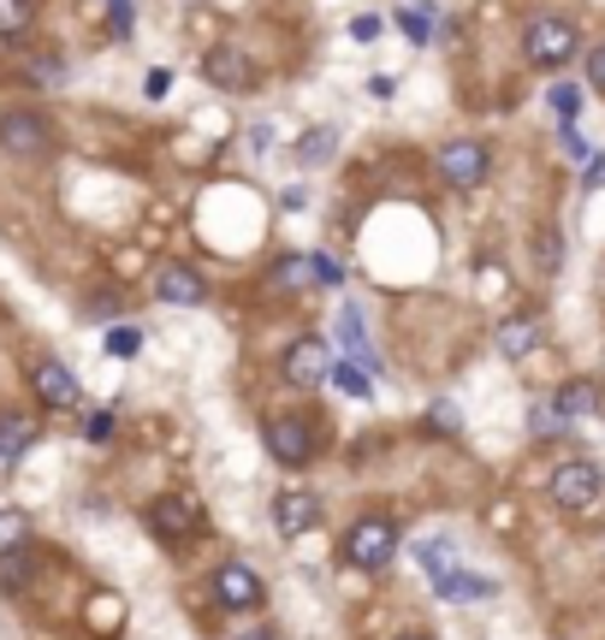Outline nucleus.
<instances>
[{
	"label": "nucleus",
	"mask_w": 605,
	"mask_h": 640,
	"mask_svg": "<svg viewBox=\"0 0 605 640\" xmlns=\"http://www.w3.org/2000/svg\"><path fill=\"white\" fill-rule=\"evenodd\" d=\"M397 558V528L386 522V516H362V522L344 534V563L369 569V576H380Z\"/></svg>",
	"instance_id": "nucleus-1"
},
{
	"label": "nucleus",
	"mask_w": 605,
	"mask_h": 640,
	"mask_svg": "<svg viewBox=\"0 0 605 640\" xmlns=\"http://www.w3.org/2000/svg\"><path fill=\"white\" fill-rule=\"evenodd\" d=\"M576 48H582V30L569 24V19H552V12L523 30V54H528L534 65H569Z\"/></svg>",
	"instance_id": "nucleus-2"
},
{
	"label": "nucleus",
	"mask_w": 605,
	"mask_h": 640,
	"mask_svg": "<svg viewBox=\"0 0 605 640\" xmlns=\"http://www.w3.org/2000/svg\"><path fill=\"white\" fill-rule=\"evenodd\" d=\"M262 445L273 463H285V469H303L309 457H315V427L303 421V415H273L262 427Z\"/></svg>",
	"instance_id": "nucleus-3"
},
{
	"label": "nucleus",
	"mask_w": 605,
	"mask_h": 640,
	"mask_svg": "<svg viewBox=\"0 0 605 640\" xmlns=\"http://www.w3.org/2000/svg\"><path fill=\"white\" fill-rule=\"evenodd\" d=\"M434 166H440V179L452 190H481V184H487V172H493V161H487V149H481V143H445Z\"/></svg>",
	"instance_id": "nucleus-4"
},
{
	"label": "nucleus",
	"mask_w": 605,
	"mask_h": 640,
	"mask_svg": "<svg viewBox=\"0 0 605 640\" xmlns=\"http://www.w3.org/2000/svg\"><path fill=\"white\" fill-rule=\"evenodd\" d=\"M605 492V480L594 463H558V475H552V498H558V510H587L594 498Z\"/></svg>",
	"instance_id": "nucleus-5"
},
{
	"label": "nucleus",
	"mask_w": 605,
	"mask_h": 640,
	"mask_svg": "<svg viewBox=\"0 0 605 640\" xmlns=\"http://www.w3.org/2000/svg\"><path fill=\"white\" fill-rule=\"evenodd\" d=\"M333 344L326 338H298L285 351V379L291 386H326V374H333Z\"/></svg>",
	"instance_id": "nucleus-6"
},
{
	"label": "nucleus",
	"mask_w": 605,
	"mask_h": 640,
	"mask_svg": "<svg viewBox=\"0 0 605 640\" xmlns=\"http://www.w3.org/2000/svg\"><path fill=\"white\" fill-rule=\"evenodd\" d=\"M214 599L226 605V611H255V605L268 599V587L250 563H220L214 569Z\"/></svg>",
	"instance_id": "nucleus-7"
},
{
	"label": "nucleus",
	"mask_w": 605,
	"mask_h": 640,
	"mask_svg": "<svg viewBox=\"0 0 605 640\" xmlns=\"http://www.w3.org/2000/svg\"><path fill=\"white\" fill-rule=\"evenodd\" d=\"M0 149L19 154V161H37V154H48L42 113H0Z\"/></svg>",
	"instance_id": "nucleus-8"
},
{
	"label": "nucleus",
	"mask_w": 605,
	"mask_h": 640,
	"mask_svg": "<svg viewBox=\"0 0 605 640\" xmlns=\"http://www.w3.org/2000/svg\"><path fill=\"white\" fill-rule=\"evenodd\" d=\"M149 522H154L161 540H190V534L202 528V510L190 505L184 492H161V498H154V510H149Z\"/></svg>",
	"instance_id": "nucleus-9"
},
{
	"label": "nucleus",
	"mask_w": 605,
	"mask_h": 640,
	"mask_svg": "<svg viewBox=\"0 0 605 640\" xmlns=\"http://www.w3.org/2000/svg\"><path fill=\"white\" fill-rule=\"evenodd\" d=\"M30 386H37V397H42L48 409H72V404H78V379H72V368L54 362V356L30 362Z\"/></svg>",
	"instance_id": "nucleus-10"
},
{
	"label": "nucleus",
	"mask_w": 605,
	"mask_h": 640,
	"mask_svg": "<svg viewBox=\"0 0 605 640\" xmlns=\"http://www.w3.org/2000/svg\"><path fill=\"white\" fill-rule=\"evenodd\" d=\"M154 297H161V303H172V308H196L202 297H209V285H202V273H196V267L167 262L161 273H154Z\"/></svg>",
	"instance_id": "nucleus-11"
},
{
	"label": "nucleus",
	"mask_w": 605,
	"mask_h": 640,
	"mask_svg": "<svg viewBox=\"0 0 605 640\" xmlns=\"http://www.w3.org/2000/svg\"><path fill=\"white\" fill-rule=\"evenodd\" d=\"M321 522V498L315 492H280L273 498V528H280V540H298V534H309Z\"/></svg>",
	"instance_id": "nucleus-12"
},
{
	"label": "nucleus",
	"mask_w": 605,
	"mask_h": 640,
	"mask_svg": "<svg viewBox=\"0 0 605 640\" xmlns=\"http://www.w3.org/2000/svg\"><path fill=\"white\" fill-rule=\"evenodd\" d=\"M434 593L445 605H487V599H498V581L493 576H475V569H452V576L434 581Z\"/></svg>",
	"instance_id": "nucleus-13"
},
{
	"label": "nucleus",
	"mask_w": 605,
	"mask_h": 640,
	"mask_svg": "<svg viewBox=\"0 0 605 640\" xmlns=\"http://www.w3.org/2000/svg\"><path fill=\"white\" fill-rule=\"evenodd\" d=\"M576 415H599V386L594 379H569L552 392V421H576Z\"/></svg>",
	"instance_id": "nucleus-14"
},
{
	"label": "nucleus",
	"mask_w": 605,
	"mask_h": 640,
	"mask_svg": "<svg viewBox=\"0 0 605 640\" xmlns=\"http://www.w3.org/2000/svg\"><path fill=\"white\" fill-rule=\"evenodd\" d=\"M202 78H209V83H220V90H250V83H255L250 60L238 54V48H214V54H209V65H202Z\"/></svg>",
	"instance_id": "nucleus-15"
},
{
	"label": "nucleus",
	"mask_w": 605,
	"mask_h": 640,
	"mask_svg": "<svg viewBox=\"0 0 605 640\" xmlns=\"http://www.w3.org/2000/svg\"><path fill=\"white\" fill-rule=\"evenodd\" d=\"M339 344H344V356H351V362H362V368H380V356H374L369 333H362L356 308H344V315H339Z\"/></svg>",
	"instance_id": "nucleus-16"
},
{
	"label": "nucleus",
	"mask_w": 605,
	"mask_h": 640,
	"mask_svg": "<svg viewBox=\"0 0 605 640\" xmlns=\"http://www.w3.org/2000/svg\"><path fill=\"white\" fill-rule=\"evenodd\" d=\"M30 445H37V421L30 415H0V463L24 457Z\"/></svg>",
	"instance_id": "nucleus-17"
},
{
	"label": "nucleus",
	"mask_w": 605,
	"mask_h": 640,
	"mask_svg": "<svg viewBox=\"0 0 605 640\" xmlns=\"http://www.w3.org/2000/svg\"><path fill=\"white\" fill-rule=\"evenodd\" d=\"M534 344H541V321H534V315H516V321L498 326V351H505L511 362H516V356H528Z\"/></svg>",
	"instance_id": "nucleus-18"
},
{
	"label": "nucleus",
	"mask_w": 605,
	"mask_h": 640,
	"mask_svg": "<svg viewBox=\"0 0 605 640\" xmlns=\"http://www.w3.org/2000/svg\"><path fill=\"white\" fill-rule=\"evenodd\" d=\"M434 19H440V12H434V0H410V7H397V30H404V37L410 42H434Z\"/></svg>",
	"instance_id": "nucleus-19"
},
{
	"label": "nucleus",
	"mask_w": 605,
	"mask_h": 640,
	"mask_svg": "<svg viewBox=\"0 0 605 640\" xmlns=\"http://www.w3.org/2000/svg\"><path fill=\"white\" fill-rule=\"evenodd\" d=\"M333 149H339V131H333V125H315V131H303L298 161H303V166H326V161H333Z\"/></svg>",
	"instance_id": "nucleus-20"
},
{
	"label": "nucleus",
	"mask_w": 605,
	"mask_h": 640,
	"mask_svg": "<svg viewBox=\"0 0 605 640\" xmlns=\"http://www.w3.org/2000/svg\"><path fill=\"white\" fill-rule=\"evenodd\" d=\"M416 558H422V569H427V576H452V569H457V546L452 540H427V546H416Z\"/></svg>",
	"instance_id": "nucleus-21"
},
{
	"label": "nucleus",
	"mask_w": 605,
	"mask_h": 640,
	"mask_svg": "<svg viewBox=\"0 0 605 640\" xmlns=\"http://www.w3.org/2000/svg\"><path fill=\"white\" fill-rule=\"evenodd\" d=\"M37 19V0H0V37H24Z\"/></svg>",
	"instance_id": "nucleus-22"
},
{
	"label": "nucleus",
	"mask_w": 605,
	"mask_h": 640,
	"mask_svg": "<svg viewBox=\"0 0 605 640\" xmlns=\"http://www.w3.org/2000/svg\"><path fill=\"white\" fill-rule=\"evenodd\" d=\"M552 113H558V131H569V125H576V113H582V90H576V83H552Z\"/></svg>",
	"instance_id": "nucleus-23"
},
{
	"label": "nucleus",
	"mask_w": 605,
	"mask_h": 640,
	"mask_svg": "<svg viewBox=\"0 0 605 640\" xmlns=\"http://www.w3.org/2000/svg\"><path fill=\"white\" fill-rule=\"evenodd\" d=\"M30 540V516L24 510H0V551H24Z\"/></svg>",
	"instance_id": "nucleus-24"
},
{
	"label": "nucleus",
	"mask_w": 605,
	"mask_h": 640,
	"mask_svg": "<svg viewBox=\"0 0 605 640\" xmlns=\"http://www.w3.org/2000/svg\"><path fill=\"white\" fill-rule=\"evenodd\" d=\"M326 386H339L344 397H369V374H362L356 362H333V374H326Z\"/></svg>",
	"instance_id": "nucleus-25"
},
{
	"label": "nucleus",
	"mask_w": 605,
	"mask_h": 640,
	"mask_svg": "<svg viewBox=\"0 0 605 640\" xmlns=\"http://www.w3.org/2000/svg\"><path fill=\"white\" fill-rule=\"evenodd\" d=\"M280 285H291V291H303V285H321V267H315V255H291V262L280 267Z\"/></svg>",
	"instance_id": "nucleus-26"
},
{
	"label": "nucleus",
	"mask_w": 605,
	"mask_h": 640,
	"mask_svg": "<svg viewBox=\"0 0 605 640\" xmlns=\"http://www.w3.org/2000/svg\"><path fill=\"white\" fill-rule=\"evenodd\" d=\"M137 351H143V333H137V326H113V333H108V356L131 362Z\"/></svg>",
	"instance_id": "nucleus-27"
},
{
	"label": "nucleus",
	"mask_w": 605,
	"mask_h": 640,
	"mask_svg": "<svg viewBox=\"0 0 605 640\" xmlns=\"http://www.w3.org/2000/svg\"><path fill=\"white\" fill-rule=\"evenodd\" d=\"M24 581H30V558H12V551H0V587H7V593H19Z\"/></svg>",
	"instance_id": "nucleus-28"
},
{
	"label": "nucleus",
	"mask_w": 605,
	"mask_h": 640,
	"mask_svg": "<svg viewBox=\"0 0 605 640\" xmlns=\"http://www.w3.org/2000/svg\"><path fill=\"white\" fill-rule=\"evenodd\" d=\"M587 83H594V90L605 95V42L587 48Z\"/></svg>",
	"instance_id": "nucleus-29"
},
{
	"label": "nucleus",
	"mask_w": 605,
	"mask_h": 640,
	"mask_svg": "<svg viewBox=\"0 0 605 640\" xmlns=\"http://www.w3.org/2000/svg\"><path fill=\"white\" fill-rule=\"evenodd\" d=\"M380 30H386V19H374V12H362V19H351V37H356V42H374Z\"/></svg>",
	"instance_id": "nucleus-30"
},
{
	"label": "nucleus",
	"mask_w": 605,
	"mask_h": 640,
	"mask_svg": "<svg viewBox=\"0 0 605 640\" xmlns=\"http://www.w3.org/2000/svg\"><path fill=\"white\" fill-rule=\"evenodd\" d=\"M113 37H131V0H113V19H108Z\"/></svg>",
	"instance_id": "nucleus-31"
},
{
	"label": "nucleus",
	"mask_w": 605,
	"mask_h": 640,
	"mask_svg": "<svg viewBox=\"0 0 605 640\" xmlns=\"http://www.w3.org/2000/svg\"><path fill=\"white\" fill-rule=\"evenodd\" d=\"M90 439H95V445L113 439V415H90Z\"/></svg>",
	"instance_id": "nucleus-32"
},
{
	"label": "nucleus",
	"mask_w": 605,
	"mask_h": 640,
	"mask_svg": "<svg viewBox=\"0 0 605 640\" xmlns=\"http://www.w3.org/2000/svg\"><path fill=\"white\" fill-rule=\"evenodd\" d=\"M582 184H587V190H605V154H594V166H587Z\"/></svg>",
	"instance_id": "nucleus-33"
},
{
	"label": "nucleus",
	"mask_w": 605,
	"mask_h": 640,
	"mask_svg": "<svg viewBox=\"0 0 605 640\" xmlns=\"http://www.w3.org/2000/svg\"><path fill=\"white\" fill-rule=\"evenodd\" d=\"M232 640H280L273 629H244V634H232Z\"/></svg>",
	"instance_id": "nucleus-34"
},
{
	"label": "nucleus",
	"mask_w": 605,
	"mask_h": 640,
	"mask_svg": "<svg viewBox=\"0 0 605 640\" xmlns=\"http://www.w3.org/2000/svg\"><path fill=\"white\" fill-rule=\"evenodd\" d=\"M404 640H434V634H404Z\"/></svg>",
	"instance_id": "nucleus-35"
}]
</instances>
